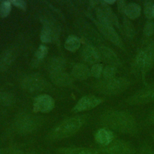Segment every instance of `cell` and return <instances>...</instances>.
<instances>
[{
	"mask_svg": "<svg viewBox=\"0 0 154 154\" xmlns=\"http://www.w3.org/2000/svg\"><path fill=\"white\" fill-rule=\"evenodd\" d=\"M84 120L81 117L66 119L56 125L48 134L47 140L51 142L61 140L76 134L82 128Z\"/></svg>",
	"mask_w": 154,
	"mask_h": 154,
	"instance_id": "cell-2",
	"label": "cell"
},
{
	"mask_svg": "<svg viewBox=\"0 0 154 154\" xmlns=\"http://www.w3.org/2000/svg\"><path fill=\"white\" fill-rule=\"evenodd\" d=\"M37 120L29 116H25L16 119L14 126L15 131L20 135L32 132L37 127Z\"/></svg>",
	"mask_w": 154,
	"mask_h": 154,
	"instance_id": "cell-8",
	"label": "cell"
},
{
	"mask_svg": "<svg viewBox=\"0 0 154 154\" xmlns=\"http://www.w3.org/2000/svg\"><path fill=\"white\" fill-rule=\"evenodd\" d=\"M152 18H154V4L152 7Z\"/></svg>",
	"mask_w": 154,
	"mask_h": 154,
	"instance_id": "cell-36",
	"label": "cell"
},
{
	"mask_svg": "<svg viewBox=\"0 0 154 154\" xmlns=\"http://www.w3.org/2000/svg\"><path fill=\"white\" fill-rule=\"evenodd\" d=\"M73 76L78 79H85L88 78L90 75V70L88 67L82 64H78L74 66L72 70Z\"/></svg>",
	"mask_w": 154,
	"mask_h": 154,
	"instance_id": "cell-16",
	"label": "cell"
},
{
	"mask_svg": "<svg viewBox=\"0 0 154 154\" xmlns=\"http://www.w3.org/2000/svg\"><path fill=\"white\" fill-rule=\"evenodd\" d=\"M153 101L154 84L141 89L126 100V102L131 105L145 104Z\"/></svg>",
	"mask_w": 154,
	"mask_h": 154,
	"instance_id": "cell-7",
	"label": "cell"
},
{
	"mask_svg": "<svg viewBox=\"0 0 154 154\" xmlns=\"http://www.w3.org/2000/svg\"><path fill=\"white\" fill-rule=\"evenodd\" d=\"M135 64L144 78L154 64V42H149L138 52L135 58Z\"/></svg>",
	"mask_w": 154,
	"mask_h": 154,
	"instance_id": "cell-4",
	"label": "cell"
},
{
	"mask_svg": "<svg viewBox=\"0 0 154 154\" xmlns=\"http://www.w3.org/2000/svg\"><path fill=\"white\" fill-rule=\"evenodd\" d=\"M146 121L150 125H154V109L147 116Z\"/></svg>",
	"mask_w": 154,
	"mask_h": 154,
	"instance_id": "cell-33",
	"label": "cell"
},
{
	"mask_svg": "<svg viewBox=\"0 0 154 154\" xmlns=\"http://www.w3.org/2000/svg\"><path fill=\"white\" fill-rule=\"evenodd\" d=\"M105 1V2L106 3V4H107L108 5H112V4H113L114 3H115L116 2V1H114V0H109V1Z\"/></svg>",
	"mask_w": 154,
	"mask_h": 154,
	"instance_id": "cell-35",
	"label": "cell"
},
{
	"mask_svg": "<svg viewBox=\"0 0 154 154\" xmlns=\"http://www.w3.org/2000/svg\"><path fill=\"white\" fill-rule=\"evenodd\" d=\"M11 2L9 1H3L0 4V17H7L11 11Z\"/></svg>",
	"mask_w": 154,
	"mask_h": 154,
	"instance_id": "cell-24",
	"label": "cell"
},
{
	"mask_svg": "<svg viewBox=\"0 0 154 154\" xmlns=\"http://www.w3.org/2000/svg\"><path fill=\"white\" fill-rule=\"evenodd\" d=\"M123 26H124L125 32H126V34L127 35V36H128L130 38L133 37L135 34L134 28L132 23L126 18L124 19V20H123Z\"/></svg>",
	"mask_w": 154,
	"mask_h": 154,
	"instance_id": "cell-25",
	"label": "cell"
},
{
	"mask_svg": "<svg viewBox=\"0 0 154 154\" xmlns=\"http://www.w3.org/2000/svg\"><path fill=\"white\" fill-rule=\"evenodd\" d=\"M48 53V48L44 45H40L35 52L31 61L33 67L37 66L43 60Z\"/></svg>",
	"mask_w": 154,
	"mask_h": 154,
	"instance_id": "cell-20",
	"label": "cell"
},
{
	"mask_svg": "<svg viewBox=\"0 0 154 154\" xmlns=\"http://www.w3.org/2000/svg\"><path fill=\"white\" fill-rule=\"evenodd\" d=\"M154 3L152 1H146L144 3V13L146 17L150 20L152 19V9Z\"/></svg>",
	"mask_w": 154,
	"mask_h": 154,
	"instance_id": "cell-27",
	"label": "cell"
},
{
	"mask_svg": "<svg viewBox=\"0 0 154 154\" xmlns=\"http://www.w3.org/2000/svg\"><path fill=\"white\" fill-rule=\"evenodd\" d=\"M25 87L29 90L35 91L40 90L43 87V82L38 76H31L25 82Z\"/></svg>",
	"mask_w": 154,
	"mask_h": 154,
	"instance_id": "cell-19",
	"label": "cell"
},
{
	"mask_svg": "<svg viewBox=\"0 0 154 154\" xmlns=\"http://www.w3.org/2000/svg\"><path fill=\"white\" fill-rule=\"evenodd\" d=\"M91 5L94 9L96 17V19H94V21L119 28V23L117 16L105 1H92Z\"/></svg>",
	"mask_w": 154,
	"mask_h": 154,
	"instance_id": "cell-3",
	"label": "cell"
},
{
	"mask_svg": "<svg viewBox=\"0 0 154 154\" xmlns=\"http://www.w3.org/2000/svg\"><path fill=\"white\" fill-rule=\"evenodd\" d=\"M99 52L101 57H102L105 61L111 64V65H116L119 63V60L116 53L110 48L102 46L99 48Z\"/></svg>",
	"mask_w": 154,
	"mask_h": 154,
	"instance_id": "cell-15",
	"label": "cell"
},
{
	"mask_svg": "<svg viewBox=\"0 0 154 154\" xmlns=\"http://www.w3.org/2000/svg\"><path fill=\"white\" fill-rule=\"evenodd\" d=\"M103 100L94 96H85L79 100L73 108V111L79 112L91 109L102 102Z\"/></svg>",
	"mask_w": 154,
	"mask_h": 154,
	"instance_id": "cell-10",
	"label": "cell"
},
{
	"mask_svg": "<svg viewBox=\"0 0 154 154\" xmlns=\"http://www.w3.org/2000/svg\"><path fill=\"white\" fill-rule=\"evenodd\" d=\"M124 14H125L128 18L134 19L140 16L141 14V7L136 3L131 2L128 4L125 8Z\"/></svg>",
	"mask_w": 154,
	"mask_h": 154,
	"instance_id": "cell-17",
	"label": "cell"
},
{
	"mask_svg": "<svg viewBox=\"0 0 154 154\" xmlns=\"http://www.w3.org/2000/svg\"><path fill=\"white\" fill-rule=\"evenodd\" d=\"M154 32V23L149 20L148 21L144 27V34L146 36L150 37Z\"/></svg>",
	"mask_w": 154,
	"mask_h": 154,
	"instance_id": "cell-29",
	"label": "cell"
},
{
	"mask_svg": "<svg viewBox=\"0 0 154 154\" xmlns=\"http://www.w3.org/2000/svg\"><path fill=\"white\" fill-rule=\"evenodd\" d=\"M127 4H128L126 3V2L124 1H117V8H118L119 11L122 13H124L125 10V8H126Z\"/></svg>",
	"mask_w": 154,
	"mask_h": 154,
	"instance_id": "cell-31",
	"label": "cell"
},
{
	"mask_svg": "<svg viewBox=\"0 0 154 154\" xmlns=\"http://www.w3.org/2000/svg\"><path fill=\"white\" fill-rule=\"evenodd\" d=\"M135 154H154V150L150 145L144 144L137 150Z\"/></svg>",
	"mask_w": 154,
	"mask_h": 154,
	"instance_id": "cell-28",
	"label": "cell"
},
{
	"mask_svg": "<svg viewBox=\"0 0 154 154\" xmlns=\"http://www.w3.org/2000/svg\"><path fill=\"white\" fill-rule=\"evenodd\" d=\"M151 137H152V138L153 142L154 143V132L152 133V134H151Z\"/></svg>",
	"mask_w": 154,
	"mask_h": 154,
	"instance_id": "cell-37",
	"label": "cell"
},
{
	"mask_svg": "<svg viewBox=\"0 0 154 154\" xmlns=\"http://www.w3.org/2000/svg\"><path fill=\"white\" fill-rule=\"evenodd\" d=\"M12 149L10 147H1L0 148V154H8Z\"/></svg>",
	"mask_w": 154,
	"mask_h": 154,
	"instance_id": "cell-34",
	"label": "cell"
},
{
	"mask_svg": "<svg viewBox=\"0 0 154 154\" xmlns=\"http://www.w3.org/2000/svg\"><path fill=\"white\" fill-rule=\"evenodd\" d=\"M52 81L57 85L65 86L68 85L71 82V79L67 74L59 71L54 73Z\"/></svg>",
	"mask_w": 154,
	"mask_h": 154,
	"instance_id": "cell-18",
	"label": "cell"
},
{
	"mask_svg": "<svg viewBox=\"0 0 154 154\" xmlns=\"http://www.w3.org/2000/svg\"><path fill=\"white\" fill-rule=\"evenodd\" d=\"M81 45L79 39L73 35L69 36L66 40L64 47L65 48L71 52L76 51L79 49Z\"/></svg>",
	"mask_w": 154,
	"mask_h": 154,
	"instance_id": "cell-21",
	"label": "cell"
},
{
	"mask_svg": "<svg viewBox=\"0 0 154 154\" xmlns=\"http://www.w3.org/2000/svg\"><path fill=\"white\" fill-rule=\"evenodd\" d=\"M55 34L50 25L46 24L43 28L40 33V40L45 43L51 42L54 39Z\"/></svg>",
	"mask_w": 154,
	"mask_h": 154,
	"instance_id": "cell-22",
	"label": "cell"
},
{
	"mask_svg": "<svg viewBox=\"0 0 154 154\" xmlns=\"http://www.w3.org/2000/svg\"><path fill=\"white\" fill-rule=\"evenodd\" d=\"M128 81L122 78L105 79L99 81L96 85V88L102 93L108 95L120 94L125 91L129 86Z\"/></svg>",
	"mask_w": 154,
	"mask_h": 154,
	"instance_id": "cell-5",
	"label": "cell"
},
{
	"mask_svg": "<svg viewBox=\"0 0 154 154\" xmlns=\"http://www.w3.org/2000/svg\"><path fill=\"white\" fill-rule=\"evenodd\" d=\"M55 151L58 154H104L99 149L87 147H61Z\"/></svg>",
	"mask_w": 154,
	"mask_h": 154,
	"instance_id": "cell-12",
	"label": "cell"
},
{
	"mask_svg": "<svg viewBox=\"0 0 154 154\" xmlns=\"http://www.w3.org/2000/svg\"><path fill=\"white\" fill-rule=\"evenodd\" d=\"M82 54L84 60L90 64H97L101 59L99 50L92 46H85L83 49Z\"/></svg>",
	"mask_w": 154,
	"mask_h": 154,
	"instance_id": "cell-14",
	"label": "cell"
},
{
	"mask_svg": "<svg viewBox=\"0 0 154 154\" xmlns=\"http://www.w3.org/2000/svg\"><path fill=\"white\" fill-rule=\"evenodd\" d=\"M99 149L104 154H135L137 150L130 143L120 139H114L107 146Z\"/></svg>",
	"mask_w": 154,
	"mask_h": 154,
	"instance_id": "cell-6",
	"label": "cell"
},
{
	"mask_svg": "<svg viewBox=\"0 0 154 154\" xmlns=\"http://www.w3.org/2000/svg\"><path fill=\"white\" fill-rule=\"evenodd\" d=\"M94 22L99 31L108 40L120 48L123 47V42L113 26L102 24L96 21H94Z\"/></svg>",
	"mask_w": 154,
	"mask_h": 154,
	"instance_id": "cell-11",
	"label": "cell"
},
{
	"mask_svg": "<svg viewBox=\"0 0 154 154\" xmlns=\"http://www.w3.org/2000/svg\"><path fill=\"white\" fill-rule=\"evenodd\" d=\"M9 154H38L34 151L24 152L20 149H13L9 153Z\"/></svg>",
	"mask_w": 154,
	"mask_h": 154,
	"instance_id": "cell-32",
	"label": "cell"
},
{
	"mask_svg": "<svg viewBox=\"0 0 154 154\" xmlns=\"http://www.w3.org/2000/svg\"><path fill=\"white\" fill-rule=\"evenodd\" d=\"M103 64L100 63L95 64L92 66L90 70V75L94 78H99L103 72Z\"/></svg>",
	"mask_w": 154,
	"mask_h": 154,
	"instance_id": "cell-26",
	"label": "cell"
},
{
	"mask_svg": "<svg viewBox=\"0 0 154 154\" xmlns=\"http://www.w3.org/2000/svg\"><path fill=\"white\" fill-rule=\"evenodd\" d=\"M117 70L114 66L113 65H109L106 66L103 68V76L105 79H111L115 78V75L116 73Z\"/></svg>",
	"mask_w": 154,
	"mask_h": 154,
	"instance_id": "cell-23",
	"label": "cell"
},
{
	"mask_svg": "<svg viewBox=\"0 0 154 154\" xmlns=\"http://www.w3.org/2000/svg\"><path fill=\"white\" fill-rule=\"evenodd\" d=\"M101 124L108 129L135 136L138 133V126L135 117L130 113L119 110H110L100 117Z\"/></svg>",
	"mask_w": 154,
	"mask_h": 154,
	"instance_id": "cell-1",
	"label": "cell"
},
{
	"mask_svg": "<svg viewBox=\"0 0 154 154\" xmlns=\"http://www.w3.org/2000/svg\"><path fill=\"white\" fill-rule=\"evenodd\" d=\"M11 3L16 7H17L19 8L22 10H25L26 7V4L24 1L21 0H16L11 1Z\"/></svg>",
	"mask_w": 154,
	"mask_h": 154,
	"instance_id": "cell-30",
	"label": "cell"
},
{
	"mask_svg": "<svg viewBox=\"0 0 154 154\" xmlns=\"http://www.w3.org/2000/svg\"><path fill=\"white\" fill-rule=\"evenodd\" d=\"M95 141L100 146V147L109 145L114 140L113 132L107 128H100L97 131L94 135Z\"/></svg>",
	"mask_w": 154,
	"mask_h": 154,
	"instance_id": "cell-13",
	"label": "cell"
},
{
	"mask_svg": "<svg viewBox=\"0 0 154 154\" xmlns=\"http://www.w3.org/2000/svg\"><path fill=\"white\" fill-rule=\"evenodd\" d=\"M54 106V100L48 94L37 96L33 102V111L35 112L47 113L50 112Z\"/></svg>",
	"mask_w": 154,
	"mask_h": 154,
	"instance_id": "cell-9",
	"label": "cell"
}]
</instances>
